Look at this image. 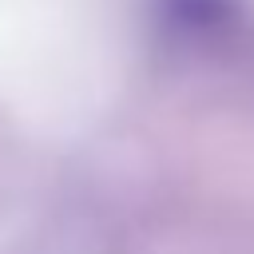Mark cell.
<instances>
[{
	"label": "cell",
	"instance_id": "cell-1",
	"mask_svg": "<svg viewBox=\"0 0 254 254\" xmlns=\"http://www.w3.org/2000/svg\"><path fill=\"white\" fill-rule=\"evenodd\" d=\"M167 16L190 32H214L230 16L226 0H167Z\"/></svg>",
	"mask_w": 254,
	"mask_h": 254
}]
</instances>
